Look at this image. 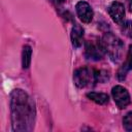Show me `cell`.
Instances as JSON below:
<instances>
[{
	"label": "cell",
	"instance_id": "cell-1",
	"mask_svg": "<svg viewBox=\"0 0 132 132\" xmlns=\"http://www.w3.org/2000/svg\"><path fill=\"white\" fill-rule=\"evenodd\" d=\"M10 111L12 130L29 132L34 127L35 104L33 99L23 90L15 89L10 94Z\"/></svg>",
	"mask_w": 132,
	"mask_h": 132
},
{
	"label": "cell",
	"instance_id": "cell-2",
	"mask_svg": "<svg viewBox=\"0 0 132 132\" xmlns=\"http://www.w3.org/2000/svg\"><path fill=\"white\" fill-rule=\"evenodd\" d=\"M102 43L105 50V54L108 55L110 60L112 62L120 61L122 54H123V50H124L123 41L114 34L108 32L104 34L102 38Z\"/></svg>",
	"mask_w": 132,
	"mask_h": 132
},
{
	"label": "cell",
	"instance_id": "cell-3",
	"mask_svg": "<svg viewBox=\"0 0 132 132\" xmlns=\"http://www.w3.org/2000/svg\"><path fill=\"white\" fill-rule=\"evenodd\" d=\"M85 55L89 60L98 61L103 58L105 55V50L102 43V40H89L86 42Z\"/></svg>",
	"mask_w": 132,
	"mask_h": 132
},
{
	"label": "cell",
	"instance_id": "cell-4",
	"mask_svg": "<svg viewBox=\"0 0 132 132\" xmlns=\"http://www.w3.org/2000/svg\"><path fill=\"white\" fill-rule=\"evenodd\" d=\"M111 95H112V98H113L116 104L120 108L126 107L131 102L130 95H129L128 91L124 87H122V86H116V87H113L112 90H111Z\"/></svg>",
	"mask_w": 132,
	"mask_h": 132
},
{
	"label": "cell",
	"instance_id": "cell-5",
	"mask_svg": "<svg viewBox=\"0 0 132 132\" xmlns=\"http://www.w3.org/2000/svg\"><path fill=\"white\" fill-rule=\"evenodd\" d=\"M92 79V72L88 67H80L73 73V80L76 87L85 88L90 84Z\"/></svg>",
	"mask_w": 132,
	"mask_h": 132
},
{
	"label": "cell",
	"instance_id": "cell-6",
	"mask_svg": "<svg viewBox=\"0 0 132 132\" xmlns=\"http://www.w3.org/2000/svg\"><path fill=\"white\" fill-rule=\"evenodd\" d=\"M108 13L114 23L119 25L123 24L124 18H125V8L121 2H118V1L112 2L108 7Z\"/></svg>",
	"mask_w": 132,
	"mask_h": 132
},
{
	"label": "cell",
	"instance_id": "cell-7",
	"mask_svg": "<svg viewBox=\"0 0 132 132\" xmlns=\"http://www.w3.org/2000/svg\"><path fill=\"white\" fill-rule=\"evenodd\" d=\"M75 9H76V13H77L78 18L80 19V21H82L84 23H90L92 21L93 10L88 2H86V1L77 2L75 5Z\"/></svg>",
	"mask_w": 132,
	"mask_h": 132
},
{
	"label": "cell",
	"instance_id": "cell-8",
	"mask_svg": "<svg viewBox=\"0 0 132 132\" xmlns=\"http://www.w3.org/2000/svg\"><path fill=\"white\" fill-rule=\"evenodd\" d=\"M132 69V44L129 45V50H128V54L126 57L125 62L123 63V65L121 66V68L118 71V77L120 80L125 79L127 73Z\"/></svg>",
	"mask_w": 132,
	"mask_h": 132
},
{
	"label": "cell",
	"instance_id": "cell-9",
	"mask_svg": "<svg viewBox=\"0 0 132 132\" xmlns=\"http://www.w3.org/2000/svg\"><path fill=\"white\" fill-rule=\"evenodd\" d=\"M84 38V29L79 25H74L71 30V41L73 46L79 47L82 44Z\"/></svg>",
	"mask_w": 132,
	"mask_h": 132
},
{
	"label": "cell",
	"instance_id": "cell-10",
	"mask_svg": "<svg viewBox=\"0 0 132 132\" xmlns=\"http://www.w3.org/2000/svg\"><path fill=\"white\" fill-rule=\"evenodd\" d=\"M87 97L94 101L97 104H105L108 102V95L105 93H98V92H90L87 94Z\"/></svg>",
	"mask_w": 132,
	"mask_h": 132
},
{
	"label": "cell",
	"instance_id": "cell-11",
	"mask_svg": "<svg viewBox=\"0 0 132 132\" xmlns=\"http://www.w3.org/2000/svg\"><path fill=\"white\" fill-rule=\"evenodd\" d=\"M31 56H32V48L29 45H25L23 47V53H22V65L24 69H27L30 66Z\"/></svg>",
	"mask_w": 132,
	"mask_h": 132
},
{
	"label": "cell",
	"instance_id": "cell-12",
	"mask_svg": "<svg viewBox=\"0 0 132 132\" xmlns=\"http://www.w3.org/2000/svg\"><path fill=\"white\" fill-rule=\"evenodd\" d=\"M121 31L127 37L132 38V22L131 21H126L125 23H123L122 27H121Z\"/></svg>",
	"mask_w": 132,
	"mask_h": 132
},
{
	"label": "cell",
	"instance_id": "cell-13",
	"mask_svg": "<svg viewBox=\"0 0 132 132\" xmlns=\"http://www.w3.org/2000/svg\"><path fill=\"white\" fill-rule=\"evenodd\" d=\"M123 126L127 131H132V111L128 112L123 119Z\"/></svg>",
	"mask_w": 132,
	"mask_h": 132
},
{
	"label": "cell",
	"instance_id": "cell-14",
	"mask_svg": "<svg viewBox=\"0 0 132 132\" xmlns=\"http://www.w3.org/2000/svg\"><path fill=\"white\" fill-rule=\"evenodd\" d=\"M126 2L128 5V8H129V11L132 12V0H126Z\"/></svg>",
	"mask_w": 132,
	"mask_h": 132
},
{
	"label": "cell",
	"instance_id": "cell-15",
	"mask_svg": "<svg viewBox=\"0 0 132 132\" xmlns=\"http://www.w3.org/2000/svg\"><path fill=\"white\" fill-rule=\"evenodd\" d=\"M52 1H54V2H56V3H63L65 0H52Z\"/></svg>",
	"mask_w": 132,
	"mask_h": 132
}]
</instances>
